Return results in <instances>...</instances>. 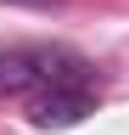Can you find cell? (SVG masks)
Masks as SVG:
<instances>
[{"mask_svg":"<svg viewBox=\"0 0 129 135\" xmlns=\"http://www.w3.org/2000/svg\"><path fill=\"white\" fill-rule=\"evenodd\" d=\"M90 107H95L90 84H51V90L34 101V124H39V129H68V124H79Z\"/></svg>","mask_w":129,"mask_h":135,"instance_id":"1","label":"cell"},{"mask_svg":"<svg viewBox=\"0 0 129 135\" xmlns=\"http://www.w3.org/2000/svg\"><path fill=\"white\" fill-rule=\"evenodd\" d=\"M45 79L39 51H0V96H28Z\"/></svg>","mask_w":129,"mask_h":135,"instance_id":"2","label":"cell"},{"mask_svg":"<svg viewBox=\"0 0 129 135\" xmlns=\"http://www.w3.org/2000/svg\"><path fill=\"white\" fill-rule=\"evenodd\" d=\"M6 6H34V11H51V6H62V0H6Z\"/></svg>","mask_w":129,"mask_h":135,"instance_id":"3","label":"cell"}]
</instances>
